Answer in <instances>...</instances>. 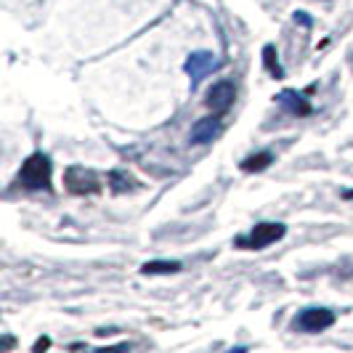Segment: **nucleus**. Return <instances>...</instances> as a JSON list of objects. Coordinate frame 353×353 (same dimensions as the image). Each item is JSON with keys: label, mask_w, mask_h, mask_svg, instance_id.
<instances>
[{"label": "nucleus", "mask_w": 353, "mask_h": 353, "mask_svg": "<svg viewBox=\"0 0 353 353\" xmlns=\"http://www.w3.org/2000/svg\"><path fill=\"white\" fill-rule=\"evenodd\" d=\"M271 162H274L271 152H258V154H250V157L242 162V170H245V173H258V170H265Z\"/></svg>", "instance_id": "1a4fd4ad"}, {"label": "nucleus", "mask_w": 353, "mask_h": 353, "mask_svg": "<svg viewBox=\"0 0 353 353\" xmlns=\"http://www.w3.org/2000/svg\"><path fill=\"white\" fill-rule=\"evenodd\" d=\"M19 183L24 189H48L51 186V159L43 152H35L32 157H27V162L19 170Z\"/></svg>", "instance_id": "f257e3e1"}, {"label": "nucleus", "mask_w": 353, "mask_h": 353, "mask_svg": "<svg viewBox=\"0 0 353 353\" xmlns=\"http://www.w3.org/2000/svg\"><path fill=\"white\" fill-rule=\"evenodd\" d=\"M263 64H265V70L271 72L276 80L284 77V70H282V64H279V59H276V48H274V46H265L263 48Z\"/></svg>", "instance_id": "f8f14e48"}, {"label": "nucleus", "mask_w": 353, "mask_h": 353, "mask_svg": "<svg viewBox=\"0 0 353 353\" xmlns=\"http://www.w3.org/2000/svg\"><path fill=\"white\" fill-rule=\"evenodd\" d=\"M133 183H136V181L128 176V173H123V170H112V173H109V186H112V192H117V194L133 189Z\"/></svg>", "instance_id": "9b49d317"}, {"label": "nucleus", "mask_w": 353, "mask_h": 353, "mask_svg": "<svg viewBox=\"0 0 353 353\" xmlns=\"http://www.w3.org/2000/svg\"><path fill=\"white\" fill-rule=\"evenodd\" d=\"M276 104L287 109L290 114H308L311 112V104H308V99L298 93V90H282L279 96H276Z\"/></svg>", "instance_id": "6e6552de"}, {"label": "nucleus", "mask_w": 353, "mask_h": 353, "mask_svg": "<svg viewBox=\"0 0 353 353\" xmlns=\"http://www.w3.org/2000/svg\"><path fill=\"white\" fill-rule=\"evenodd\" d=\"M335 324V314L330 308H305L301 316L295 319V327L301 332H321Z\"/></svg>", "instance_id": "20e7f679"}, {"label": "nucleus", "mask_w": 353, "mask_h": 353, "mask_svg": "<svg viewBox=\"0 0 353 353\" xmlns=\"http://www.w3.org/2000/svg\"><path fill=\"white\" fill-rule=\"evenodd\" d=\"M221 130H223V125H221V117H205V120H199V123L192 128V143H210L215 141L218 136H221Z\"/></svg>", "instance_id": "0eeeda50"}, {"label": "nucleus", "mask_w": 353, "mask_h": 353, "mask_svg": "<svg viewBox=\"0 0 353 353\" xmlns=\"http://www.w3.org/2000/svg\"><path fill=\"white\" fill-rule=\"evenodd\" d=\"M345 196H348V199H351V196H353V192H345Z\"/></svg>", "instance_id": "2eb2a0df"}, {"label": "nucleus", "mask_w": 353, "mask_h": 353, "mask_svg": "<svg viewBox=\"0 0 353 353\" xmlns=\"http://www.w3.org/2000/svg\"><path fill=\"white\" fill-rule=\"evenodd\" d=\"M295 21H298V24H303V27H311V24H314V21H311V17H308L305 11H298V14H295Z\"/></svg>", "instance_id": "ddd939ff"}, {"label": "nucleus", "mask_w": 353, "mask_h": 353, "mask_svg": "<svg viewBox=\"0 0 353 353\" xmlns=\"http://www.w3.org/2000/svg\"><path fill=\"white\" fill-rule=\"evenodd\" d=\"M40 348H48V340H46V337H43V340H37V343H35V351H40Z\"/></svg>", "instance_id": "4468645a"}, {"label": "nucleus", "mask_w": 353, "mask_h": 353, "mask_svg": "<svg viewBox=\"0 0 353 353\" xmlns=\"http://www.w3.org/2000/svg\"><path fill=\"white\" fill-rule=\"evenodd\" d=\"M64 183L72 194H96L101 189L99 183V176L90 170V168H83V165H72L64 173Z\"/></svg>", "instance_id": "7ed1b4c3"}, {"label": "nucleus", "mask_w": 353, "mask_h": 353, "mask_svg": "<svg viewBox=\"0 0 353 353\" xmlns=\"http://www.w3.org/2000/svg\"><path fill=\"white\" fill-rule=\"evenodd\" d=\"M178 268H181L178 261H149L141 265V274H173Z\"/></svg>", "instance_id": "9d476101"}, {"label": "nucleus", "mask_w": 353, "mask_h": 353, "mask_svg": "<svg viewBox=\"0 0 353 353\" xmlns=\"http://www.w3.org/2000/svg\"><path fill=\"white\" fill-rule=\"evenodd\" d=\"M284 223H258L255 229L250 231L248 236H239L236 239V248L245 250H263L274 242H279L284 236Z\"/></svg>", "instance_id": "f03ea898"}, {"label": "nucleus", "mask_w": 353, "mask_h": 353, "mask_svg": "<svg viewBox=\"0 0 353 353\" xmlns=\"http://www.w3.org/2000/svg\"><path fill=\"white\" fill-rule=\"evenodd\" d=\"M234 99H236V88H234V83H231V80H221V83H215V85L208 90L205 104L210 106L215 114H221V112H226V109L234 104Z\"/></svg>", "instance_id": "39448f33"}, {"label": "nucleus", "mask_w": 353, "mask_h": 353, "mask_svg": "<svg viewBox=\"0 0 353 353\" xmlns=\"http://www.w3.org/2000/svg\"><path fill=\"white\" fill-rule=\"evenodd\" d=\"M218 67V59L212 56L210 51H196L192 53L189 59H186V64H183V70L189 72V77H192V88H194L196 83L208 74V72H212Z\"/></svg>", "instance_id": "423d86ee"}]
</instances>
